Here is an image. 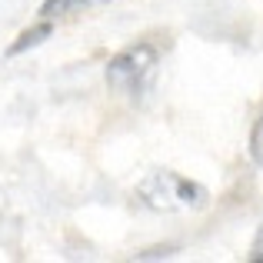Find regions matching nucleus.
<instances>
[{
  "label": "nucleus",
  "mask_w": 263,
  "mask_h": 263,
  "mask_svg": "<svg viewBox=\"0 0 263 263\" xmlns=\"http://www.w3.org/2000/svg\"><path fill=\"white\" fill-rule=\"evenodd\" d=\"M137 197L150 206V210H203L210 203L206 186H200L197 180H186L174 174V170H154L137 183Z\"/></svg>",
  "instance_id": "obj_1"
},
{
  "label": "nucleus",
  "mask_w": 263,
  "mask_h": 263,
  "mask_svg": "<svg viewBox=\"0 0 263 263\" xmlns=\"http://www.w3.org/2000/svg\"><path fill=\"white\" fill-rule=\"evenodd\" d=\"M157 60H160V53H157L154 44L123 47L107 64V87L114 90V93L137 97L140 90H147L150 77H154V70H157Z\"/></svg>",
  "instance_id": "obj_2"
},
{
  "label": "nucleus",
  "mask_w": 263,
  "mask_h": 263,
  "mask_svg": "<svg viewBox=\"0 0 263 263\" xmlns=\"http://www.w3.org/2000/svg\"><path fill=\"white\" fill-rule=\"evenodd\" d=\"M50 33H53V24H50V20L44 17V20H40V24L27 27V30L20 33V37L13 40L10 47H7V57H20V53H27V50H30V47H40V44H44L47 37H50Z\"/></svg>",
  "instance_id": "obj_3"
},
{
  "label": "nucleus",
  "mask_w": 263,
  "mask_h": 263,
  "mask_svg": "<svg viewBox=\"0 0 263 263\" xmlns=\"http://www.w3.org/2000/svg\"><path fill=\"white\" fill-rule=\"evenodd\" d=\"M100 4H110V0H44L40 17L53 20V17H64V13H80V10H87V7H100Z\"/></svg>",
  "instance_id": "obj_4"
},
{
  "label": "nucleus",
  "mask_w": 263,
  "mask_h": 263,
  "mask_svg": "<svg viewBox=\"0 0 263 263\" xmlns=\"http://www.w3.org/2000/svg\"><path fill=\"white\" fill-rule=\"evenodd\" d=\"M250 157H253L257 167H263V114H260V120L253 123V134H250Z\"/></svg>",
  "instance_id": "obj_5"
},
{
  "label": "nucleus",
  "mask_w": 263,
  "mask_h": 263,
  "mask_svg": "<svg viewBox=\"0 0 263 263\" xmlns=\"http://www.w3.org/2000/svg\"><path fill=\"white\" fill-rule=\"evenodd\" d=\"M167 260V257H174V247H163V250H160V247H157V250H147V253H140V260Z\"/></svg>",
  "instance_id": "obj_6"
},
{
  "label": "nucleus",
  "mask_w": 263,
  "mask_h": 263,
  "mask_svg": "<svg viewBox=\"0 0 263 263\" xmlns=\"http://www.w3.org/2000/svg\"><path fill=\"white\" fill-rule=\"evenodd\" d=\"M250 260L253 263H263V230L257 233V240H253V247H250Z\"/></svg>",
  "instance_id": "obj_7"
}]
</instances>
